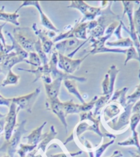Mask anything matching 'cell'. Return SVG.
Masks as SVG:
<instances>
[{
    "mask_svg": "<svg viewBox=\"0 0 140 157\" xmlns=\"http://www.w3.org/2000/svg\"><path fill=\"white\" fill-rule=\"evenodd\" d=\"M27 120H23L17 125V128L14 130L13 135L8 141H5L4 144L0 147V152L7 153V155L10 157H14L17 152V147L20 144V141L22 136L27 132L25 126Z\"/></svg>",
    "mask_w": 140,
    "mask_h": 157,
    "instance_id": "cell-1",
    "label": "cell"
},
{
    "mask_svg": "<svg viewBox=\"0 0 140 157\" xmlns=\"http://www.w3.org/2000/svg\"><path fill=\"white\" fill-rule=\"evenodd\" d=\"M13 37L20 46L27 53L35 52L34 44L38 39L28 28H17L13 30Z\"/></svg>",
    "mask_w": 140,
    "mask_h": 157,
    "instance_id": "cell-2",
    "label": "cell"
},
{
    "mask_svg": "<svg viewBox=\"0 0 140 157\" xmlns=\"http://www.w3.org/2000/svg\"><path fill=\"white\" fill-rule=\"evenodd\" d=\"M68 8L77 9L83 14L84 18L80 23L87 22L88 21H92L103 13V9L100 7L91 6L84 1H72L68 6Z\"/></svg>",
    "mask_w": 140,
    "mask_h": 157,
    "instance_id": "cell-3",
    "label": "cell"
},
{
    "mask_svg": "<svg viewBox=\"0 0 140 157\" xmlns=\"http://www.w3.org/2000/svg\"><path fill=\"white\" fill-rule=\"evenodd\" d=\"M88 41H89V38L87 40H85L84 42L75 38L65 39V40L60 41L56 43L55 45V49L56 50L57 53L62 54V55H64L66 53L71 52L66 56L70 57V58H72L75 56V54L85 44H86Z\"/></svg>",
    "mask_w": 140,
    "mask_h": 157,
    "instance_id": "cell-4",
    "label": "cell"
},
{
    "mask_svg": "<svg viewBox=\"0 0 140 157\" xmlns=\"http://www.w3.org/2000/svg\"><path fill=\"white\" fill-rule=\"evenodd\" d=\"M40 93L41 88L37 87V88L35 89L34 91L27 94L26 95L11 98V101L17 105L18 112L21 109H23L31 113L32 112L33 105L35 104L36 100H37L38 97L40 95Z\"/></svg>",
    "mask_w": 140,
    "mask_h": 157,
    "instance_id": "cell-5",
    "label": "cell"
},
{
    "mask_svg": "<svg viewBox=\"0 0 140 157\" xmlns=\"http://www.w3.org/2000/svg\"><path fill=\"white\" fill-rule=\"evenodd\" d=\"M87 30H88V22L84 23H78L72 28L68 31L64 33H60L53 38V43H57V42L62 41L63 40L68 38H75L79 40H87L88 38L87 36Z\"/></svg>",
    "mask_w": 140,
    "mask_h": 157,
    "instance_id": "cell-6",
    "label": "cell"
},
{
    "mask_svg": "<svg viewBox=\"0 0 140 157\" xmlns=\"http://www.w3.org/2000/svg\"><path fill=\"white\" fill-rule=\"evenodd\" d=\"M90 54L85 56L84 57L80 59H74L72 58L67 57L65 55L58 53V62H57V68L60 70H62L63 72L68 75H72L79 70L80 66L87 57L89 56Z\"/></svg>",
    "mask_w": 140,
    "mask_h": 157,
    "instance_id": "cell-7",
    "label": "cell"
},
{
    "mask_svg": "<svg viewBox=\"0 0 140 157\" xmlns=\"http://www.w3.org/2000/svg\"><path fill=\"white\" fill-rule=\"evenodd\" d=\"M100 122V117L98 116L97 117L96 120L95 121L92 122V124H89L88 122L83 121L80 122V124H78L77 126H76L75 128V135L77 136V137H80V136L85 132L86 131H93L99 135L100 137H108L109 138L112 139V140H115L116 137L115 135L112 134H107V133H103V132L100 131V128H99V124Z\"/></svg>",
    "mask_w": 140,
    "mask_h": 157,
    "instance_id": "cell-8",
    "label": "cell"
},
{
    "mask_svg": "<svg viewBox=\"0 0 140 157\" xmlns=\"http://www.w3.org/2000/svg\"><path fill=\"white\" fill-rule=\"evenodd\" d=\"M17 107L13 102H12L10 107H9V111L5 117L4 125V138L5 141L10 140L13 135L14 128L17 126V117L18 114Z\"/></svg>",
    "mask_w": 140,
    "mask_h": 157,
    "instance_id": "cell-9",
    "label": "cell"
},
{
    "mask_svg": "<svg viewBox=\"0 0 140 157\" xmlns=\"http://www.w3.org/2000/svg\"><path fill=\"white\" fill-rule=\"evenodd\" d=\"M26 6H34L36 9H37L39 14H40L41 21L42 25H43L47 29L49 30V31H53L56 33L60 32V30L53 25V23L51 21V20L49 19V17L44 13V12L41 8V3L39 2H36V1L23 2L22 4L20 5V6L17 8V10L15 12L18 13V11H19L21 8H22L23 7H26Z\"/></svg>",
    "mask_w": 140,
    "mask_h": 157,
    "instance_id": "cell-10",
    "label": "cell"
},
{
    "mask_svg": "<svg viewBox=\"0 0 140 157\" xmlns=\"http://www.w3.org/2000/svg\"><path fill=\"white\" fill-rule=\"evenodd\" d=\"M46 107L47 109L50 110L51 112L58 117L60 122H62L63 126H64L66 132L68 131V124H67L66 120V116L64 113V111L63 102L60 101L59 98L53 99L47 98Z\"/></svg>",
    "mask_w": 140,
    "mask_h": 157,
    "instance_id": "cell-11",
    "label": "cell"
},
{
    "mask_svg": "<svg viewBox=\"0 0 140 157\" xmlns=\"http://www.w3.org/2000/svg\"><path fill=\"white\" fill-rule=\"evenodd\" d=\"M133 104H127L126 106L124 108V111L119 116L116 117L112 120V125L110 127L115 131H119L126 128L127 125L129 124L130 117L132 114V107Z\"/></svg>",
    "mask_w": 140,
    "mask_h": 157,
    "instance_id": "cell-12",
    "label": "cell"
},
{
    "mask_svg": "<svg viewBox=\"0 0 140 157\" xmlns=\"http://www.w3.org/2000/svg\"><path fill=\"white\" fill-rule=\"evenodd\" d=\"M18 71L28 72L30 73H32L35 75L34 80L32 81V83H35L39 79H42L44 83L49 84L53 81L52 78L51 77L49 67V64L46 65H41L39 67L36 68V69H23V68H18Z\"/></svg>",
    "mask_w": 140,
    "mask_h": 157,
    "instance_id": "cell-13",
    "label": "cell"
},
{
    "mask_svg": "<svg viewBox=\"0 0 140 157\" xmlns=\"http://www.w3.org/2000/svg\"><path fill=\"white\" fill-rule=\"evenodd\" d=\"M32 28L33 32H34V34L36 36H38V38L40 39L44 52L46 54H49L51 52L54 43L53 40H51V38L48 36L47 31L39 29L37 26V24L36 23L33 24Z\"/></svg>",
    "mask_w": 140,
    "mask_h": 157,
    "instance_id": "cell-14",
    "label": "cell"
},
{
    "mask_svg": "<svg viewBox=\"0 0 140 157\" xmlns=\"http://www.w3.org/2000/svg\"><path fill=\"white\" fill-rule=\"evenodd\" d=\"M21 62H25V59L21 58V57L18 56L13 51H11L10 53L8 54L4 62L1 64L2 73L6 75L8 72L12 70L14 66Z\"/></svg>",
    "mask_w": 140,
    "mask_h": 157,
    "instance_id": "cell-15",
    "label": "cell"
},
{
    "mask_svg": "<svg viewBox=\"0 0 140 157\" xmlns=\"http://www.w3.org/2000/svg\"><path fill=\"white\" fill-rule=\"evenodd\" d=\"M63 80L62 78H56L49 84L44 83L47 98L53 99L58 98L60 87Z\"/></svg>",
    "mask_w": 140,
    "mask_h": 157,
    "instance_id": "cell-16",
    "label": "cell"
},
{
    "mask_svg": "<svg viewBox=\"0 0 140 157\" xmlns=\"http://www.w3.org/2000/svg\"><path fill=\"white\" fill-rule=\"evenodd\" d=\"M57 134V132L56 131L55 126L53 125H51L49 132H45V133L42 134V140L41 141V142L38 144V147H36V150L38 151L39 150H41L42 151V152H46V149L48 144H49L51 141L54 140Z\"/></svg>",
    "mask_w": 140,
    "mask_h": 157,
    "instance_id": "cell-17",
    "label": "cell"
},
{
    "mask_svg": "<svg viewBox=\"0 0 140 157\" xmlns=\"http://www.w3.org/2000/svg\"><path fill=\"white\" fill-rule=\"evenodd\" d=\"M122 107L117 102H111L107 105L103 110V117L105 122L109 121L119 115L122 111Z\"/></svg>",
    "mask_w": 140,
    "mask_h": 157,
    "instance_id": "cell-18",
    "label": "cell"
},
{
    "mask_svg": "<svg viewBox=\"0 0 140 157\" xmlns=\"http://www.w3.org/2000/svg\"><path fill=\"white\" fill-rule=\"evenodd\" d=\"M129 90V87H124L120 90H117L114 92L108 104L111 102H117L123 109L127 105L126 93Z\"/></svg>",
    "mask_w": 140,
    "mask_h": 157,
    "instance_id": "cell-19",
    "label": "cell"
},
{
    "mask_svg": "<svg viewBox=\"0 0 140 157\" xmlns=\"http://www.w3.org/2000/svg\"><path fill=\"white\" fill-rule=\"evenodd\" d=\"M47 122H44L42 125L33 130L31 133L24 137V139H26L27 140V144L37 146V145H38L42 140V136L43 134L42 133V130H43L45 125L47 124Z\"/></svg>",
    "mask_w": 140,
    "mask_h": 157,
    "instance_id": "cell-20",
    "label": "cell"
},
{
    "mask_svg": "<svg viewBox=\"0 0 140 157\" xmlns=\"http://www.w3.org/2000/svg\"><path fill=\"white\" fill-rule=\"evenodd\" d=\"M63 81L64 85V87H66V89L67 90V91L68 92L69 94L75 96V97L81 102V104H84L86 102L85 99L83 98V96L81 94V93L79 91L75 81L71 79H66Z\"/></svg>",
    "mask_w": 140,
    "mask_h": 157,
    "instance_id": "cell-21",
    "label": "cell"
},
{
    "mask_svg": "<svg viewBox=\"0 0 140 157\" xmlns=\"http://www.w3.org/2000/svg\"><path fill=\"white\" fill-rule=\"evenodd\" d=\"M122 4L123 5V16L126 14L129 19V29L130 32H135V26L133 23V7L134 4L132 2H122Z\"/></svg>",
    "mask_w": 140,
    "mask_h": 157,
    "instance_id": "cell-22",
    "label": "cell"
},
{
    "mask_svg": "<svg viewBox=\"0 0 140 157\" xmlns=\"http://www.w3.org/2000/svg\"><path fill=\"white\" fill-rule=\"evenodd\" d=\"M5 6H2L0 8V21L4 22L10 23L16 26H19L20 23L19 21V18L20 15L17 12L13 13H8L4 11Z\"/></svg>",
    "mask_w": 140,
    "mask_h": 157,
    "instance_id": "cell-23",
    "label": "cell"
},
{
    "mask_svg": "<svg viewBox=\"0 0 140 157\" xmlns=\"http://www.w3.org/2000/svg\"><path fill=\"white\" fill-rule=\"evenodd\" d=\"M6 34L8 35V37L10 38L12 42V51H13V52L16 53L18 56L21 57V58H23L24 59H27V58H28L29 53H27V51H25L20 46L19 44L15 40L13 36L12 35L10 32H6Z\"/></svg>",
    "mask_w": 140,
    "mask_h": 157,
    "instance_id": "cell-24",
    "label": "cell"
},
{
    "mask_svg": "<svg viewBox=\"0 0 140 157\" xmlns=\"http://www.w3.org/2000/svg\"><path fill=\"white\" fill-rule=\"evenodd\" d=\"M106 45L107 47H114L116 49L120 48H129L133 47V43L130 37L122 38L120 40H117L115 41H107L106 42Z\"/></svg>",
    "mask_w": 140,
    "mask_h": 157,
    "instance_id": "cell-25",
    "label": "cell"
},
{
    "mask_svg": "<svg viewBox=\"0 0 140 157\" xmlns=\"http://www.w3.org/2000/svg\"><path fill=\"white\" fill-rule=\"evenodd\" d=\"M118 144L120 146H135L138 150H140V143L139 140V134L136 131L132 132V135L130 137L126 139V140L120 141Z\"/></svg>",
    "mask_w": 140,
    "mask_h": 157,
    "instance_id": "cell-26",
    "label": "cell"
},
{
    "mask_svg": "<svg viewBox=\"0 0 140 157\" xmlns=\"http://www.w3.org/2000/svg\"><path fill=\"white\" fill-rule=\"evenodd\" d=\"M21 77L19 75L15 74L13 71L10 70L8 72L6 77L4 78L2 83L0 84V87H6L8 86L17 85L20 81Z\"/></svg>",
    "mask_w": 140,
    "mask_h": 157,
    "instance_id": "cell-27",
    "label": "cell"
},
{
    "mask_svg": "<svg viewBox=\"0 0 140 157\" xmlns=\"http://www.w3.org/2000/svg\"><path fill=\"white\" fill-rule=\"evenodd\" d=\"M111 94H106V95H102L100 97H98L97 100L95 102V105H94V111L93 113L94 116L96 117L98 115L99 111L103 107H104L105 105H108V102L110 100L111 97Z\"/></svg>",
    "mask_w": 140,
    "mask_h": 157,
    "instance_id": "cell-28",
    "label": "cell"
},
{
    "mask_svg": "<svg viewBox=\"0 0 140 157\" xmlns=\"http://www.w3.org/2000/svg\"><path fill=\"white\" fill-rule=\"evenodd\" d=\"M63 108L66 116L68 114L80 113V104L75 103L72 100L63 102Z\"/></svg>",
    "mask_w": 140,
    "mask_h": 157,
    "instance_id": "cell-29",
    "label": "cell"
},
{
    "mask_svg": "<svg viewBox=\"0 0 140 157\" xmlns=\"http://www.w3.org/2000/svg\"><path fill=\"white\" fill-rule=\"evenodd\" d=\"M34 49L35 52L38 54V56L40 57L41 60L42 65H46L49 63V59L47 56V54L44 52L43 49H42L41 42L40 39L38 38L37 41L34 44Z\"/></svg>",
    "mask_w": 140,
    "mask_h": 157,
    "instance_id": "cell-30",
    "label": "cell"
},
{
    "mask_svg": "<svg viewBox=\"0 0 140 157\" xmlns=\"http://www.w3.org/2000/svg\"><path fill=\"white\" fill-rule=\"evenodd\" d=\"M138 77L139 79V85L136 86L135 92L132 93L131 94L126 96L127 104H134L135 102H136L137 101L139 100L140 98V70L139 72Z\"/></svg>",
    "mask_w": 140,
    "mask_h": 157,
    "instance_id": "cell-31",
    "label": "cell"
},
{
    "mask_svg": "<svg viewBox=\"0 0 140 157\" xmlns=\"http://www.w3.org/2000/svg\"><path fill=\"white\" fill-rule=\"evenodd\" d=\"M28 59H25V62L32 66L38 68L42 65L41 60L36 52H30L28 55Z\"/></svg>",
    "mask_w": 140,
    "mask_h": 157,
    "instance_id": "cell-32",
    "label": "cell"
},
{
    "mask_svg": "<svg viewBox=\"0 0 140 157\" xmlns=\"http://www.w3.org/2000/svg\"><path fill=\"white\" fill-rule=\"evenodd\" d=\"M19 149L17 150V153L19 155L20 157H26V155L27 153L31 152L34 149L36 148V146H32V145L29 144H20L19 145Z\"/></svg>",
    "mask_w": 140,
    "mask_h": 157,
    "instance_id": "cell-33",
    "label": "cell"
},
{
    "mask_svg": "<svg viewBox=\"0 0 140 157\" xmlns=\"http://www.w3.org/2000/svg\"><path fill=\"white\" fill-rule=\"evenodd\" d=\"M6 23L0 25V51H6L7 53H10L12 51V46L8 45L6 43V40L4 38V34L2 33V29L6 25Z\"/></svg>",
    "mask_w": 140,
    "mask_h": 157,
    "instance_id": "cell-34",
    "label": "cell"
},
{
    "mask_svg": "<svg viewBox=\"0 0 140 157\" xmlns=\"http://www.w3.org/2000/svg\"><path fill=\"white\" fill-rule=\"evenodd\" d=\"M126 59L124 61V65H126L128 62H129L130 60L131 59H135L137 61H138L139 63V56L138 53L137 52V51L135 49V48L134 47H131L128 48L126 51Z\"/></svg>",
    "mask_w": 140,
    "mask_h": 157,
    "instance_id": "cell-35",
    "label": "cell"
},
{
    "mask_svg": "<svg viewBox=\"0 0 140 157\" xmlns=\"http://www.w3.org/2000/svg\"><path fill=\"white\" fill-rule=\"evenodd\" d=\"M98 98V96H94L92 100L88 102H85L84 104H80V113L83 112H88L90 111L94 107L95 102Z\"/></svg>",
    "mask_w": 140,
    "mask_h": 157,
    "instance_id": "cell-36",
    "label": "cell"
},
{
    "mask_svg": "<svg viewBox=\"0 0 140 157\" xmlns=\"http://www.w3.org/2000/svg\"><path fill=\"white\" fill-rule=\"evenodd\" d=\"M133 23L137 34L140 36V3L138 8L133 12Z\"/></svg>",
    "mask_w": 140,
    "mask_h": 157,
    "instance_id": "cell-37",
    "label": "cell"
},
{
    "mask_svg": "<svg viewBox=\"0 0 140 157\" xmlns=\"http://www.w3.org/2000/svg\"><path fill=\"white\" fill-rule=\"evenodd\" d=\"M140 122V113H132L130 117V131L133 132L136 131L137 126Z\"/></svg>",
    "mask_w": 140,
    "mask_h": 157,
    "instance_id": "cell-38",
    "label": "cell"
},
{
    "mask_svg": "<svg viewBox=\"0 0 140 157\" xmlns=\"http://www.w3.org/2000/svg\"><path fill=\"white\" fill-rule=\"evenodd\" d=\"M115 142V140H111L110 141H109L107 143L103 144L100 146L98 149L96 150L95 152V155H94L93 157H100L102 156L103 153L105 152V150L109 146H110L111 145L113 144Z\"/></svg>",
    "mask_w": 140,
    "mask_h": 157,
    "instance_id": "cell-39",
    "label": "cell"
},
{
    "mask_svg": "<svg viewBox=\"0 0 140 157\" xmlns=\"http://www.w3.org/2000/svg\"><path fill=\"white\" fill-rule=\"evenodd\" d=\"M120 21L118 22V21H114L111 22L109 25L107 27L105 31V35H112L114 34V32L115 29L117 28V27L119 25Z\"/></svg>",
    "mask_w": 140,
    "mask_h": 157,
    "instance_id": "cell-40",
    "label": "cell"
},
{
    "mask_svg": "<svg viewBox=\"0 0 140 157\" xmlns=\"http://www.w3.org/2000/svg\"><path fill=\"white\" fill-rule=\"evenodd\" d=\"M122 21L120 20V24L117 27V28L115 29V31L114 32V34L116 36L117 40H120V39L122 38V36L121 34V31H122Z\"/></svg>",
    "mask_w": 140,
    "mask_h": 157,
    "instance_id": "cell-41",
    "label": "cell"
},
{
    "mask_svg": "<svg viewBox=\"0 0 140 157\" xmlns=\"http://www.w3.org/2000/svg\"><path fill=\"white\" fill-rule=\"evenodd\" d=\"M12 104L11 98H7L5 97L0 98V106H6L8 107H10Z\"/></svg>",
    "mask_w": 140,
    "mask_h": 157,
    "instance_id": "cell-42",
    "label": "cell"
},
{
    "mask_svg": "<svg viewBox=\"0 0 140 157\" xmlns=\"http://www.w3.org/2000/svg\"><path fill=\"white\" fill-rule=\"evenodd\" d=\"M131 111L132 113H140V100L133 104Z\"/></svg>",
    "mask_w": 140,
    "mask_h": 157,
    "instance_id": "cell-43",
    "label": "cell"
},
{
    "mask_svg": "<svg viewBox=\"0 0 140 157\" xmlns=\"http://www.w3.org/2000/svg\"><path fill=\"white\" fill-rule=\"evenodd\" d=\"M97 24H98V23H97V21H89L88 22V31H91V30H92L93 29H94L96 27Z\"/></svg>",
    "mask_w": 140,
    "mask_h": 157,
    "instance_id": "cell-44",
    "label": "cell"
},
{
    "mask_svg": "<svg viewBox=\"0 0 140 157\" xmlns=\"http://www.w3.org/2000/svg\"><path fill=\"white\" fill-rule=\"evenodd\" d=\"M8 53L6 51H0V64H2L4 62V60L6 58Z\"/></svg>",
    "mask_w": 140,
    "mask_h": 157,
    "instance_id": "cell-45",
    "label": "cell"
},
{
    "mask_svg": "<svg viewBox=\"0 0 140 157\" xmlns=\"http://www.w3.org/2000/svg\"><path fill=\"white\" fill-rule=\"evenodd\" d=\"M4 125H5V117L0 119V135L4 131Z\"/></svg>",
    "mask_w": 140,
    "mask_h": 157,
    "instance_id": "cell-46",
    "label": "cell"
},
{
    "mask_svg": "<svg viewBox=\"0 0 140 157\" xmlns=\"http://www.w3.org/2000/svg\"><path fill=\"white\" fill-rule=\"evenodd\" d=\"M37 152H38V150L36 148L33 151H32L31 152L28 153V155H27L26 157H42L41 155H36V153H37Z\"/></svg>",
    "mask_w": 140,
    "mask_h": 157,
    "instance_id": "cell-47",
    "label": "cell"
},
{
    "mask_svg": "<svg viewBox=\"0 0 140 157\" xmlns=\"http://www.w3.org/2000/svg\"><path fill=\"white\" fill-rule=\"evenodd\" d=\"M122 156L123 155L119 150H115L113 155H112V157H122Z\"/></svg>",
    "mask_w": 140,
    "mask_h": 157,
    "instance_id": "cell-48",
    "label": "cell"
},
{
    "mask_svg": "<svg viewBox=\"0 0 140 157\" xmlns=\"http://www.w3.org/2000/svg\"><path fill=\"white\" fill-rule=\"evenodd\" d=\"M49 157H68L65 153H60L56 155H51Z\"/></svg>",
    "mask_w": 140,
    "mask_h": 157,
    "instance_id": "cell-49",
    "label": "cell"
},
{
    "mask_svg": "<svg viewBox=\"0 0 140 157\" xmlns=\"http://www.w3.org/2000/svg\"><path fill=\"white\" fill-rule=\"evenodd\" d=\"M6 115H4V114H2V113H0V119H2V118H4V117H6Z\"/></svg>",
    "mask_w": 140,
    "mask_h": 157,
    "instance_id": "cell-50",
    "label": "cell"
},
{
    "mask_svg": "<svg viewBox=\"0 0 140 157\" xmlns=\"http://www.w3.org/2000/svg\"><path fill=\"white\" fill-rule=\"evenodd\" d=\"M137 153H138V155L139 156V157H140V150L137 151Z\"/></svg>",
    "mask_w": 140,
    "mask_h": 157,
    "instance_id": "cell-51",
    "label": "cell"
},
{
    "mask_svg": "<svg viewBox=\"0 0 140 157\" xmlns=\"http://www.w3.org/2000/svg\"><path fill=\"white\" fill-rule=\"evenodd\" d=\"M0 73H2V67H1V64H0Z\"/></svg>",
    "mask_w": 140,
    "mask_h": 157,
    "instance_id": "cell-52",
    "label": "cell"
},
{
    "mask_svg": "<svg viewBox=\"0 0 140 157\" xmlns=\"http://www.w3.org/2000/svg\"><path fill=\"white\" fill-rule=\"evenodd\" d=\"M138 40H139V43H140V36L138 35Z\"/></svg>",
    "mask_w": 140,
    "mask_h": 157,
    "instance_id": "cell-53",
    "label": "cell"
},
{
    "mask_svg": "<svg viewBox=\"0 0 140 157\" xmlns=\"http://www.w3.org/2000/svg\"><path fill=\"white\" fill-rule=\"evenodd\" d=\"M2 97H4V96H3L1 94H0V98H2Z\"/></svg>",
    "mask_w": 140,
    "mask_h": 157,
    "instance_id": "cell-54",
    "label": "cell"
},
{
    "mask_svg": "<svg viewBox=\"0 0 140 157\" xmlns=\"http://www.w3.org/2000/svg\"><path fill=\"white\" fill-rule=\"evenodd\" d=\"M134 157H139V156L138 155H135Z\"/></svg>",
    "mask_w": 140,
    "mask_h": 157,
    "instance_id": "cell-55",
    "label": "cell"
},
{
    "mask_svg": "<svg viewBox=\"0 0 140 157\" xmlns=\"http://www.w3.org/2000/svg\"><path fill=\"white\" fill-rule=\"evenodd\" d=\"M3 157H10V156H9L8 155H6V156H3Z\"/></svg>",
    "mask_w": 140,
    "mask_h": 157,
    "instance_id": "cell-56",
    "label": "cell"
},
{
    "mask_svg": "<svg viewBox=\"0 0 140 157\" xmlns=\"http://www.w3.org/2000/svg\"><path fill=\"white\" fill-rule=\"evenodd\" d=\"M109 157H112V155H111V156H109Z\"/></svg>",
    "mask_w": 140,
    "mask_h": 157,
    "instance_id": "cell-57",
    "label": "cell"
}]
</instances>
